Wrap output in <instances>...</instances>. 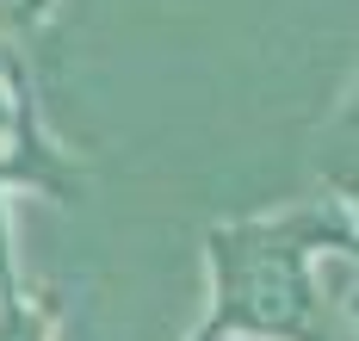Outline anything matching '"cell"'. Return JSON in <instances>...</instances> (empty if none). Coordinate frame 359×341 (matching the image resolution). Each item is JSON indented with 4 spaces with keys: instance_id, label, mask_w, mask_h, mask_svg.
<instances>
[{
    "instance_id": "1",
    "label": "cell",
    "mask_w": 359,
    "mask_h": 341,
    "mask_svg": "<svg viewBox=\"0 0 359 341\" xmlns=\"http://www.w3.org/2000/svg\"><path fill=\"white\" fill-rule=\"evenodd\" d=\"M32 6H37V0H0V19H25Z\"/></svg>"
}]
</instances>
